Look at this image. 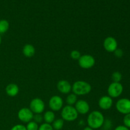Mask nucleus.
<instances>
[{
	"label": "nucleus",
	"mask_w": 130,
	"mask_h": 130,
	"mask_svg": "<svg viewBox=\"0 0 130 130\" xmlns=\"http://www.w3.org/2000/svg\"><path fill=\"white\" fill-rule=\"evenodd\" d=\"M104 121V116L99 110H93L91 112L87 118L88 126L93 129H99L102 127Z\"/></svg>",
	"instance_id": "f257e3e1"
},
{
	"label": "nucleus",
	"mask_w": 130,
	"mask_h": 130,
	"mask_svg": "<svg viewBox=\"0 0 130 130\" xmlns=\"http://www.w3.org/2000/svg\"><path fill=\"white\" fill-rule=\"evenodd\" d=\"M91 85L85 81H77L72 85V91L77 96L88 95L91 91Z\"/></svg>",
	"instance_id": "f03ea898"
},
{
	"label": "nucleus",
	"mask_w": 130,
	"mask_h": 130,
	"mask_svg": "<svg viewBox=\"0 0 130 130\" xmlns=\"http://www.w3.org/2000/svg\"><path fill=\"white\" fill-rule=\"evenodd\" d=\"M79 114L75 109L74 106L67 105L63 107L61 110V116L64 121L72 122L76 120Z\"/></svg>",
	"instance_id": "7ed1b4c3"
},
{
	"label": "nucleus",
	"mask_w": 130,
	"mask_h": 130,
	"mask_svg": "<svg viewBox=\"0 0 130 130\" xmlns=\"http://www.w3.org/2000/svg\"><path fill=\"white\" fill-rule=\"evenodd\" d=\"M123 92V86L121 83L112 82L109 85L107 88L108 96L112 99L118 98Z\"/></svg>",
	"instance_id": "20e7f679"
},
{
	"label": "nucleus",
	"mask_w": 130,
	"mask_h": 130,
	"mask_svg": "<svg viewBox=\"0 0 130 130\" xmlns=\"http://www.w3.org/2000/svg\"><path fill=\"white\" fill-rule=\"evenodd\" d=\"M77 61L79 67L84 69L92 68L95 64V59L94 57L88 54L81 55Z\"/></svg>",
	"instance_id": "39448f33"
},
{
	"label": "nucleus",
	"mask_w": 130,
	"mask_h": 130,
	"mask_svg": "<svg viewBox=\"0 0 130 130\" xmlns=\"http://www.w3.org/2000/svg\"><path fill=\"white\" fill-rule=\"evenodd\" d=\"M29 109L34 114H41L45 109V104L42 99L35 98L30 101L29 104Z\"/></svg>",
	"instance_id": "423d86ee"
},
{
	"label": "nucleus",
	"mask_w": 130,
	"mask_h": 130,
	"mask_svg": "<svg viewBox=\"0 0 130 130\" xmlns=\"http://www.w3.org/2000/svg\"><path fill=\"white\" fill-rule=\"evenodd\" d=\"M116 108L119 113L122 114H129L130 113V100L126 98H123L117 101L116 104Z\"/></svg>",
	"instance_id": "0eeeda50"
},
{
	"label": "nucleus",
	"mask_w": 130,
	"mask_h": 130,
	"mask_svg": "<svg viewBox=\"0 0 130 130\" xmlns=\"http://www.w3.org/2000/svg\"><path fill=\"white\" fill-rule=\"evenodd\" d=\"M48 105L52 111H60L63 107V100L61 96L58 95H54L50 99Z\"/></svg>",
	"instance_id": "6e6552de"
},
{
	"label": "nucleus",
	"mask_w": 130,
	"mask_h": 130,
	"mask_svg": "<svg viewBox=\"0 0 130 130\" xmlns=\"http://www.w3.org/2000/svg\"><path fill=\"white\" fill-rule=\"evenodd\" d=\"M34 113L30 110L29 108H22L18 112L17 116L19 120L24 123H28L33 119Z\"/></svg>",
	"instance_id": "1a4fd4ad"
},
{
	"label": "nucleus",
	"mask_w": 130,
	"mask_h": 130,
	"mask_svg": "<svg viewBox=\"0 0 130 130\" xmlns=\"http://www.w3.org/2000/svg\"><path fill=\"white\" fill-rule=\"evenodd\" d=\"M103 46L105 51L109 53H114L118 48V43L116 38L112 36H108L104 39Z\"/></svg>",
	"instance_id": "9d476101"
},
{
	"label": "nucleus",
	"mask_w": 130,
	"mask_h": 130,
	"mask_svg": "<svg viewBox=\"0 0 130 130\" xmlns=\"http://www.w3.org/2000/svg\"><path fill=\"white\" fill-rule=\"evenodd\" d=\"M75 109L77 110V113L82 115L88 114L90 112V106L88 102L85 100H77L75 104Z\"/></svg>",
	"instance_id": "9b49d317"
},
{
	"label": "nucleus",
	"mask_w": 130,
	"mask_h": 130,
	"mask_svg": "<svg viewBox=\"0 0 130 130\" xmlns=\"http://www.w3.org/2000/svg\"><path fill=\"white\" fill-rule=\"evenodd\" d=\"M98 104H99V107L102 110H109L112 107L113 100L111 97L108 95H105V96H102L99 99Z\"/></svg>",
	"instance_id": "f8f14e48"
},
{
	"label": "nucleus",
	"mask_w": 130,
	"mask_h": 130,
	"mask_svg": "<svg viewBox=\"0 0 130 130\" xmlns=\"http://www.w3.org/2000/svg\"><path fill=\"white\" fill-rule=\"evenodd\" d=\"M58 91L62 94H69L72 91V85L68 81L65 79L60 80L57 85Z\"/></svg>",
	"instance_id": "ddd939ff"
},
{
	"label": "nucleus",
	"mask_w": 130,
	"mask_h": 130,
	"mask_svg": "<svg viewBox=\"0 0 130 130\" xmlns=\"http://www.w3.org/2000/svg\"><path fill=\"white\" fill-rule=\"evenodd\" d=\"M5 91L8 96L10 97H15L19 94V87L15 83L8 84L5 88Z\"/></svg>",
	"instance_id": "4468645a"
},
{
	"label": "nucleus",
	"mask_w": 130,
	"mask_h": 130,
	"mask_svg": "<svg viewBox=\"0 0 130 130\" xmlns=\"http://www.w3.org/2000/svg\"><path fill=\"white\" fill-rule=\"evenodd\" d=\"M36 49L34 46L31 44H26L22 48V53L25 57L30 58L34 55Z\"/></svg>",
	"instance_id": "2eb2a0df"
},
{
	"label": "nucleus",
	"mask_w": 130,
	"mask_h": 130,
	"mask_svg": "<svg viewBox=\"0 0 130 130\" xmlns=\"http://www.w3.org/2000/svg\"><path fill=\"white\" fill-rule=\"evenodd\" d=\"M43 121L48 124H52L55 120V114L52 110H48L43 114Z\"/></svg>",
	"instance_id": "dca6fc26"
},
{
	"label": "nucleus",
	"mask_w": 130,
	"mask_h": 130,
	"mask_svg": "<svg viewBox=\"0 0 130 130\" xmlns=\"http://www.w3.org/2000/svg\"><path fill=\"white\" fill-rule=\"evenodd\" d=\"M10 24L7 20L1 19L0 20V34H5L8 30Z\"/></svg>",
	"instance_id": "f3484780"
},
{
	"label": "nucleus",
	"mask_w": 130,
	"mask_h": 130,
	"mask_svg": "<svg viewBox=\"0 0 130 130\" xmlns=\"http://www.w3.org/2000/svg\"><path fill=\"white\" fill-rule=\"evenodd\" d=\"M52 127L54 130H60L63 128L64 126V121L61 119H55L52 123Z\"/></svg>",
	"instance_id": "a211bd4d"
},
{
	"label": "nucleus",
	"mask_w": 130,
	"mask_h": 130,
	"mask_svg": "<svg viewBox=\"0 0 130 130\" xmlns=\"http://www.w3.org/2000/svg\"><path fill=\"white\" fill-rule=\"evenodd\" d=\"M77 101V96L75 95V94H74L73 93L69 94L67 95V98H66V103L69 105H72V106H73V105H75V104H76Z\"/></svg>",
	"instance_id": "6ab92c4d"
},
{
	"label": "nucleus",
	"mask_w": 130,
	"mask_h": 130,
	"mask_svg": "<svg viewBox=\"0 0 130 130\" xmlns=\"http://www.w3.org/2000/svg\"><path fill=\"white\" fill-rule=\"evenodd\" d=\"M111 77L113 82L120 83L121 81L122 80V78H123V76H122V74L120 72H119V71H115V72H114L112 73Z\"/></svg>",
	"instance_id": "aec40b11"
},
{
	"label": "nucleus",
	"mask_w": 130,
	"mask_h": 130,
	"mask_svg": "<svg viewBox=\"0 0 130 130\" xmlns=\"http://www.w3.org/2000/svg\"><path fill=\"white\" fill-rule=\"evenodd\" d=\"M25 127H26L27 130H38L39 129L38 124L34 122V121H31L27 123V126Z\"/></svg>",
	"instance_id": "412c9836"
},
{
	"label": "nucleus",
	"mask_w": 130,
	"mask_h": 130,
	"mask_svg": "<svg viewBox=\"0 0 130 130\" xmlns=\"http://www.w3.org/2000/svg\"><path fill=\"white\" fill-rule=\"evenodd\" d=\"M70 56H71L72 59L75 60H78L79 58L81 57V54L78 50H72L70 53Z\"/></svg>",
	"instance_id": "4be33fe9"
},
{
	"label": "nucleus",
	"mask_w": 130,
	"mask_h": 130,
	"mask_svg": "<svg viewBox=\"0 0 130 130\" xmlns=\"http://www.w3.org/2000/svg\"><path fill=\"white\" fill-rule=\"evenodd\" d=\"M38 130H54L52 124H48V123H43L39 126Z\"/></svg>",
	"instance_id": "5701e85b"
},
{
	"label": "nucleus",
	"mask_w": 130,
	"mask_h": 130,
	"mask_svg": "<svg viewBox=\"0 0 130 130\" xmlns=\"http://www.w3.org/2000/svg\"><path fill=\"white\" fill-rule=\"evenodd\" d=\"M123 124L124 126L127 127L128 128H130V113L129 114L124 115L123 118Z\"/></svg>",
	"instance_id": "b1692460"
},
{
	"label": "nucleus",
	"mask_w": 130,
	"mask_h": 130,
	"mask_svg": "<svg viewBox=\"0 0 130 130\" xmlns=\"http://www.w3.org/2000/svg\"><path fill=\"white\" fill-rule=\"evenodd\" d=\"M32 121H34V122H36V123H38V124L41 123L42 121H43V116L41 115V114H34Z\"/></svg>",
	"instance_id": "393cba45"
},
{
	"label": "nucleus",
	"mask_w": 130,
	"mask_h": 130,
	"mask_svg": "<svg viewBox=\"0 0 130 130\" xmlns=\"http://www.w3.org/2000/svg\"><path fill=\"white\" fill-rule=\"evenodd\" d=\"M114 55L115 57H118V58H121L123 56V54H124V52H123V50L121 49V48H117L115 51L114 52Z\"/></svg>",
	"instance_id": "a878e982"
},
{
	"label": "nucleus",
	"mask_w": 130,
	"mask_h": 130,
	"mask_svg": "<svg viewBox=\"0 0 130 130\" xmlns=\"http://www.w3.org/2000/svg\"><path fill=\"white\" fill-rule=\"evenodd\" d=\"M10 130H27L26 127L23 124H18L13 126Z\"/></svg>",
	"instance_id": "bb28decb"
},
{
	"label": "nucleus",
	"mask_w": 130,
	"mask_h": 130,
	"mask_svg": "<svg viewBox=\"0 0 130 130\" xmlns=\"http://www.w3.org/2000/svg\"><path fill=\"white\" fill-rule=\"evenodd\" d=\"M114 130H130L129 128H128L127 127H126L124 125H119L118 126H117L115 128Z\"/></svg>",
	"instance_id": "cd10ccee"
},
{
	"label": "nucleus",
	"mask_w": 130,
	"mask_h": 130,
	"mask_svg": "<svg viewBox=\"0 0 130 130\" xmlns=\"http://www.w3.org/2000/svg\"><path fill=\"white\" fill-rule=\"evenodd\" d=\"M83 130H94V129H92V128H91L90 127L86 126V127H85V128H84Z\"/></svg>",
	"instance_id": "c85d7f7f"
},
{
	"label": "nucleus",
	"mask_w": 130,
	"mask_h": 130,
	"mask_svg": "<svg viewBox=\"0 0 130 130\" xmlns=\"http://www.w3.org/2000/svg\"><path fill=\"white\" fill-rule=\"evenodd\" d=\"M1 44V34H0V45Z\"/></svg>",
	"instance_id": "c756f323"
}]
</instances>
